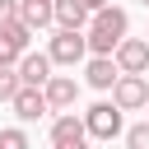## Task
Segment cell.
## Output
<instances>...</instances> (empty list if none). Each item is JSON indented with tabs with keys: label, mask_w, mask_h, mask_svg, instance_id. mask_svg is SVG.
I'll return each mask as SVG.
<instances>
[{
	"label": "cell",
	"mask_w": 149,
	"mask_h": 149,
	"mask_svg": "<svg viewBox=\"0 0 149 149\" xmlns=\"http://www.w3.org/2000/svg\"><path fill=\"white\" fill-rule=\"evenodd\" d=\"M126 28H130L126 9L107 5V9H98V14H93V23H88L84 42H88V51H93V56H112V51L126 42Z\"/></svg>",
	"instance_id": "cell-1"
},
{
	"label": "cell",
	"mask_w": 149,
	"mask_h": 149,
	"mask_svg": "<svg viewBox=\"0 0 149 149\" xmlns=\"http://www.w3.org/2000/svg\"><path fill=\"white\" fill-rule=\"evenodd\" d=\"M84 130H88V140H116L121 135V107L116 102H93L84 112Z\"/></svg>",
	"instance_id": "cell-2"
},
{
	"label": "cell",
	"mask_w": 149,
	"mask_h": 149,
	"mask_svg": "<svg viewBox=\"0 0 149 149\" xmlns=\"http://www.w3.org/2000/svg\"><path fill=\"white\" fill-rule=\"evenodd\" d=\"M112 102H116L121 112L144 107V102H149V79H144V74H116V84H112Z\"/></svg>",
	"instance_id": "cell-3"
},
{
	"label": "cell",
	"mask_w": 149,
	"mask_h": 149,
	"mask_svg": "<svg viewBox=\"0 0 149 149\" xmlns=\"http://www.w3.org/2000/svg\"><path fill=\"white\" fill-rule=\"evenodd\" d=\"M51 65H74V61H84L88 56V42H84V33H74V28H61L56 37H51Z\"/></svg>",
	"instance_id": "cell-4"
},
{
	"label": "cell",
	"mask_w": 149,
	"mask_h": 149,
	"mask_svg": "<svg viewBox=\"0 0 149 149\" xmlns=\"http://www.w3.org/2000/svg\"><path fill=\"white\" fill-rule=\"evenodd\" d=\"M51 149H88V130L74 116H56L51 121Z\"/></svg>",
	"instance_id": "cell-5"
},
{
	"label": "cell",
	"mask_w": 149,
	"mask_h": 149,
	"mask_svg": "<svg viewBox=\"0 0 149 149\" xmlns=\"http://www.w3.org/2000/svg\"><path fill=\"white\" fill-rule=\"evenodd\" d=\"M116 70H121V74H144V70H149V42L126 37V42L116 47Z\"/></svg>",
	"instance_id": "cell-6"
},
{
	"label": "cell",
	"mask_w": 149,
	"mask_h": 149,
	"mask_svg": "<svg viewBox=\"0 0 149 149\" xmlns=\"http://www.w3.org/2000/svg\"><path fill=\"white\" fill-rule=\"evenodd\" d=\"M19 79H23L28 88H42V84L51 79V56H47V51H23V56H19Z\"/></svg>",
	"instance_id": "cell-7"
},
{
	"label": "cell",
	"mask_w": 149,
	"mask_h": 149,
	"mask_svg": "<svg viewBox=\"0 0 149 149\" xmlns=\"http://www.w3.org/2000/svg\"><path fill=\"white\" fill-rule=\"evenodd\" d=\"M42 93H47V107H51V112H65V107H74L79 84H74L70 74H51V79L42 84Z\"/></svg>",
	"instance_id": "cell-8"
},
{
	"label": "cell",
	"mask_w": 149,
	"mask_h": 149,
	"mask_svg": "<svg viewBox=\"0 0 149 149\" xmlns=\"http://www.w3.org/2000/svg\"><path fill=\"white\" fill-rule=\"evenodd\" d=\"M9 107H14V116H19V121H37V116H47V112H51V107H47V93H42V88H28V84L9 98Z\"/></svg>",
	"instance_id": "cell-9"
},
{
	"label": "cell",
	"mask_w": 149,
	"mask_h": 149,
	"mask_svg": "<svg viewBox=\"0 0 149 149\" xmlns=\"http://www.w3.org/2000/svg\"><path fill=\"white\" fill-rule=\"evenodd\" d=\"M19 23L23 28H47V23H56V9H51V0H19Z\"/></svg>",
	"instance_id": "cell-10"
},
{
	"label": "cell",
	"mask_w": 149,
	"mask_h": 149,
	"mask_svg": "<svg viewBox=\"0 0 149 149\" xmlns=\"http://www.w3.org/2000/svg\"><path fill=\"white\" fill-rule=\"evenodd\" d=\"M116 74H121V70H116V61H112V56H93V61H88V70H84L88 88H112V84H116Z\"/></svg>",
	"instance_id": "cell-11"
},
{
	"label": "cell",
	"mask_w": 149,
	"mask_h": 149,
	"mask_svg": "<svg viewBox=\"0 0 149 149\" xmlns=\"http://www.w3.org/2000/svg\"><path fill=\"white\" fill-rule=\"evenodd\" d=\"M51 9H56V23H61V28H74V33H84V23H88V9H84V0H51Z\"/></svg>",
	"instance_id": "cell-12"
},
{
	"label": "cell",
	"mask_w": 149,
	"mask_h": 149,
	"mask_svg": "<svg viewBox=\"0 0 149 149\" xmlns=\"http://www.w3.org/2000/svg\"><path fill=\"white\" fill-rule=\"evenodd\" d=\"M19 88H23L19 70H14V65H0V102H9V98H14Z\"/></svg>",
	"instance_id": "cell-13"
},
{
	"label": "cell",
	"mask_w": 149,
	"mask_h": 149,
	"mask_svg": "<svg viewBox=\"0 0 149 149\" xmlns=\"http://www.w3.org/2000/svg\"><path fill=\"white\" fill-rule=\"evenodd\" d=\"M0 149H28V135H23L19 126H9V130H0Z\"/></svg>",
	"instance_id": "cell-14"
},
{
	"label": "cell",
	"mask_w": 149,
	"mask_h": 149,
	"mask_svg": "<svg viewBox=\"0 0 149 149\" xmlns=\"http://www.w3.org/2000/svg\"><path fill=\"white\" fill-rule=\"evenodd\" d=\"M126 149H149V121H144V126H130V130H126Z\"/></svg>",
	"instance_id": "cell-15"
},
{
	"label": "cell",
	"mask_w": 149,
	"mask_h": 149,
	"mask_svg": "<svg viewBox=\"0 0 149 149\" xmlns=\"http://www.w3.org/2000/svg\"><path fill=\"white\" fill-rule=\"evenodd\" d=\"M19 23V0H0V28Z\"/></svg>",
	"instance_id": "cell-16"
},
{
	"label": "cell",
	"mask_w": 149,
	"mask_h": 149,
	"mask_svg": "<svg viewBox=\"0 0 149 149\" xmlns=\"http://www.w3.org/2000/svg\"><path fill=\"white\" fill-rule=\"evenodd\" d=\"M19 56H23V51H19V47H14V42H9L5 33H0V65H14Z\"/></svg>",
	"instance_id": "cell-17"
},
{
	"label": "cell",
	"mask_w": 149,
	"mask_h": 149,
	"mask_svg": "<svg viewBox=\"0 0 149 149\" xmlns=\"http://www.w3.org/2000/svg\"><path fill=\"white\" fill-rule=\"evenodd\" d=\"M84 9H88V14H98V9H107V0H84Z\"/></svg>",
	"instance_id": "cell-18"
},
{
	"label": "cell",
	"mask_w": 149,
	"mask_h": 149,
	"mask_svg": "<svg viewBox=\"0 0 149 149\" xmlns=\"http://www.w3.org/2000/svg\"><path fill=\"white\" fill-rule=\"evenodd\" d=\"M140 5H149V0H140Z\"/></svg>",
	"instance_id": "cell-19"
},
{
	"label": "cell",
	"mask_w": 149,
	"mask_h": 149,
	"mask_svg": "<svg viewBox=\"0 0 149 149\" xmlns=\"http://www.w3.org/2000/svg\"><path fill=\"white\" fill-rule=\"evenodd\" d=\"M144 74H149V70H144Z\"/></svg>",
	"instance_id": "cell-20"
}]
</instances>
